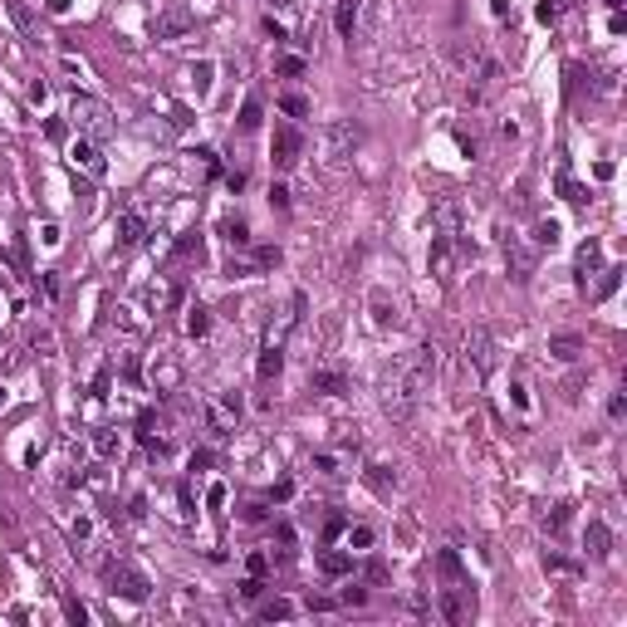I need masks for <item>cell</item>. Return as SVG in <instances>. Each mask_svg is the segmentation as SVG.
<instances>
[{
	"instance_id": "cell-56",
	"label": "cell",
	"mask_w": 627,
	"mask_h": 627,
	"mask_svg": "<svg viewBox=\"0 0 627 627\" xmlns=\"http://www.w3.org/2000/svg\"><path fill=\"white\" fill-rule=\"evenodd\" d=\"M0 407H6V387H0Z\"/></svg>"
},
{
	"instance_id": "cell-53",
	"label": "cell",
	"mask_w": 627,
	"mask_h": 627,
	"mask_svg": "<svg viewBox=\"0 0 627 627\" xmlns=\"http://www.w3.org/2000/svg\"><path fill=\"white\" fill-rule=\"evenodd\" d=\"M211 461H216V456H211V451H191V471H206Z\"/></svg>"
},
{
	"instance_id": "cell-26",
	"label": "cell",
	"mask_w": 627,
	"mask_h": 627,
	"mask_svg": "<svg viewBox=\"0 0 627 627\" xmlns=\"http://www.w3.org/2000/svg\"><path fill=\"white\" fill-rule=\"evenodd\" d=\"M598 260H603V245L598 241H583L579 245V274H583V284H588V270H598Z\"/></svg>"
},
{
	"instance_id": "cell-24",
	"label": "cell",
	"mask_w": 627,
	"mask_h": 627,
	"mask_svg": "<svg viewBox=\"0 0 627 627\" xmlns=\"http://www.w3.org/2000/svg\"><path fill=\"white\" fill-rule=\"evenodd\" d=\"M344 534H348V554H368V549L377 544V534H373L368 525H348Z\"/></svg>"
},
{
	"instance_id": "cell-18",
	"label": "cell",
	"mask_w": 627,
	"mask_h": 627,
	"mask_svg": "<svg viewBox=\"0 0 627 627\" xmlns=\"http://www.w3.org/2000/svg\"><path fill=\"white\" fill-rule=\"evenodd\" d=\"M427 265H431V274H446V270H451V231H436V236H431Z\"/></svg>"
},
{
	"instance_id": "cell-3",
	"label": "cell",
	"mask_w": 627,
	"mask_h": 627,
	"mask_svg": "<svg viewBox=\"0 0 627 627\" xmlns=\"http://www.w3.org/2000/svg\"><path fill=\"white\" fill-rule=\"evenodd\" d=\"M201 417H206V431L216 441H225L241 422V392H221V397H206L201 402Z\"/></svg>"
},
{
	"instance_id": "cell-51",
	"label": "cell",
	"mask_w": 627,
	"mask_h": 627,
	"mask_svg": "<svg viewBox=\"0 0 627 627\" xmlns=\"http://www.w3.org/2000/svg\"><path fill=\"white\" fill-rule=\"evenodd\" d=\"M534 15H539V20H544V25H549V20H554V15H559V0H539V10H534Z\"/></svg>"
},
{
	"instance_id": "cell-4",
	"label": "cell",
	"mask_w": 627,
	"mask_h": 627,
	"mask_svg": "<svg viewBox=\"0 0 627 627\" xmlns=\"http://www.w3.org/2000/svg\"><path fill=\"white\" fill-rule=\"evenodd\" d=\"M103 579H108V588H113V593H118V598H128V603H142V598H147V588H152V583L138 574V568H133V563H123V559L103 563Z\"/></svg>"
},
{
	"instance_id": "cell-10",
	"label": "cell",
	"mask_w": 627,
	"mask_h": 627,
	"mask_svg": "<svg viewBox=\"0 0 627 627\" xmlns=\"http://www.w3.org/2000/svg\"><path fill=\"white\" fill-rule=\"evenodd\" d=\"M583 554H588V559H608V554H612V530H608L603 520H588V530H583Z\"/></svg>"
},
{
	"instance_id": "cell-12",
	"label": "cell",
	"mask_w": 627,
	"mask_h": 627,
	"mask_svg": "<svg viewBox=\"0 0 627 627\" xmlns=\"http://www.w3.org/2000/svg\"><path fill=\"white\" fill-rule=\"evenodd\" d=\"M358 20H363V0H338V10H333V30L353 39L358 35Z\"/></svg>"
},
{
	"instance_id": "cell-19",
	"label": "cell",
	"mask_w": 627,
	"mask_h": 627,
	"mask_svg": "<svg viewBox=\"0 0 627 627\" xmlns=\"http://www.w3.org/2000/svg\"><path fill=\"white\" fill-rule=\"evenodd\" d=\"M221 236H225V245L245 250V245H250V225H245L241 216H225V221H221Z\"/></svg>"
},
{
	"instance_id": "cell-30",
	"label": "cell",
	"mask_w": 627,
	"mask_h": 627,
	"mask_svg": "<svg viewBox=\"0 0 627 627\" xmlns=\"http://www.w3.org/2000/svg\"><path fill=\"white\" fill-rule=\"evenodd\" d=\"M617 279H622V270H617V265H608V270H598V290H593V299H608V294L617 290Z\"/></svg>"
},
{
	"instance_id": "cell-39",
	"label": "cell",
	"mask_w": 627,
	"mask_h": 627,
	"mask_svg": "<svg viewBox=\"0 0 627 627\" xmlns=\"http://www.w3.org/2000/svg\"><path fill=\"white\" fill-rule=\"evenodd\" d=\"M344 530H348V520H344V515H328V525H324V544L344 539Z\"/></svg>"
},
{
	"instance_id": "cell-34",
	"label": "cell",
	"mask_w": 627,
	"mask_h": 627,
	"mask_svg": "<svg viewBox=\"0 0 627 627\" xmlns=\"http://www.w3.org/2000/svg\"><path fill=\"white\" fill-rule=\"evenodd\" d=\"M279 108L290 113V118H304V113H309V98H304V93H284V98H279Z\"/></svg>"
},
{
	"instance_id": "cell-36",
	"label": "cell",
	"mask_w": 627,
	"mask_h": 627,
	"mask_svg": "<svg viewBox=\"0 0 627 627\" xmlns=\"http://www.w3.org/2000/svg\"><path fill=\"white\" fill-rule=\"evenodd\" d=\"M559 191H563L568 201H574V206H583V201H588V187H579L574 177H559Z\"/></svg>"
},
{
	"instance_id": "cell-8",
	"label": "cell",
	"mask_w": 627,
	"mask_h": 627,
	"mask_svg": "<svg viewBox=\"0 0 627 627\" xmlns=\"http://www.w3.org/2000/svg\"><path fill=\"white\" fill-rule=\"evenodd\" d=\"M358 138H363V128L353 118L328 123V157H348V147H358Z\"/></svg>"
},
{
	"instance_id": "cell-17",
	"label": "cell",
	"mask_w": 627,
	"mask_h": 627,
	"mask_svg": "<svg viewBox=\"0 0 627 627\" xmlns=\"http://www.w3.org/2000/svg\"><path fill=\"white\" fill-rule=\"evenodd\" d=\"M490 348H495V344H490V333L476 328V333L466 338V363H476V373H485V368H490Z\"/></svg>"
},
{
	"instance_id": "cell-11",
	"label": "cell",
	"mask_w": 627,
	"mask_h": 627,
	"mask_svg": "<svg viewBox=\"0 0 627 627\" xmlns=\"http://www.w3.org/2000/svg\"><path fill=\"white\" fill-rule=\"evenodd\" d=\"M583 348H588V344H583V333H554V338H549V353H554L559 363H579Z\"/></svg>"
},
{
	"instance_id": "cell-32",
	"label": "cell",
	"mask_w": 627,
	"mask_h": 627,
	"mask_svg": "<svg viewBox=\"0 0 627 627\" xmlns=\"http://www.w3.org/2000/svg\"><path fill=\"white\" fill-rule=\"evenodd\" d=\"M260 128V98H245V108H241V133H255Z\"/></svg>"
},
{
	"instance_id": "cell-5",
	"label": "cell",
	"mask_w": 627,
	"mask_h": 627,
	"mask_svg": "<svg viewBox=\"0 0 627 627\" xmlns=\"http://www.w3.org/2000/svg\"><path fill=\"white\" fill-rule=\"evenodd\" d=\"M436 612H441L451 627L471 622V612H476V593H471V583H451V588H441V593H436Z\"/></svg>"
},
{
	"instance_id": "cell-44",
	"label": "cell",
	"mask_w": 627,
	"mask_h": 627,
	"mask_svg": "<svg viewBox=\"0 0 627 627\" xmlns=\"http://www.w3.org/2000/svg\"><path fill=\"white\" fill-rule=\"evenodd\" d=\"M245 568H250L255 579H265V574H270V559H265V554H250V559H245Z\"/></svg>"
},
{
	"instance_id": "cell-27",
	"label": "cell",
	"mask_w": 627,
	"mask_h": 627,
	"mask_svg": "<svg viewBox=\"0 0 627 627\" xmlns=\"http://www.w3.org/2000/svg\"><path fill=\"white\" fill-rule=\"evenodd\" d=\"M436 225L441 231H456L461 225V201H436Z\"/></svg>"
},
{
	"instance_id": "cell-48",
	"label": "cell",
	"mask_w": 627,
	"mask_h": 627,
	"mask_svg": "<svg viewBox=\"0 0 627 627\" xmlns=\"http://www.w3.org/2000/svg\"><path fill=\"white\" fill-rule=\"evenodd\" d=\"M225 274L241 279V274H255V265H250V260H231V265H225Z\"/></svg>"
},
{
	"instance_id": "cell-1",
	"label": "cell",
	"mask_w": 627,
	"mask_h": 627,
	"mask_svg": "<svg viewBox=\"0 0 627 627\" xmlns=\"http://www.w3.org/2000/svg\"><path fill=\"white\" fill-rule=\"evenodd\" d=\"M431 373H436V344H422L402 363H387V373H382V412L392 422H407L417 412V402H422Z\"/></svg>"
},
{
	"instance_id": "cell-46",
	"label": "cell",
	"mask_w": 627,
	"mask_h": 627,
	"mask_svg": "<svg viewBox=\"0 0 627 627\" xmlns=\"http://www.w3.org/2000/svg\"><path fill=\"white\" fill-rule=\"evenodd\" d=\"M290 495H294V480H274V490H270V500H279V505H284V500H290Z\"/></svg>"
},
{
	"instance_id": "cell-35",
	"label": "cell",
	"mask_w": 627,
	"mask_h": 627,
	"mask_svg": "<svg viewBox=\"0 0 627 627\" xmlns=\"http://www.w3.org/2000/svg\"><path fill=\"white\" fill-rule=\"evenodd\" d=\"M568 515H574V505H554V515L544 520V530H549V534H563V525H568Z\"/></svg>"
},
{
	"instance_id": "cell-7",
	"label": "cell",
	"mask_w": 627,
	"mask_h": 627,
	"mask_svg": "<svg viewBox=\"0 0 627 627\" xmlns=\"http://www.w3.org/2000/svg\"><path fill=\"white\" fill-rule=\"evenodd\" d=\"M505 265H509V279H515V284H530V274H534V255L520 245V236H505Z\"/></svg>"
},
{
	"instance_id": "cell-55",
	"label": "cell",
	"mask_w": 627,
	"mask_h": 627,
	"mask_svg": "<svg viewBox=\"0 0 627 627\" xmlns=\"http://www.w3.org/2000/svg\"><path fill=\"white\" fill-rule=\"evenodd\" d=\"M603 6H608V10H622V0H603Z\"/></svg>"
},
{
	"instance_id": "cell-21",
	"label": "cell",
	"mask_w": 627,
	"mask_h": 627,
	"mask_svg": "<svg viewBox=\"0 0 627 627\" xmlns=\"http://www.w3.org/2000/svg\"><path fill=\"white\" fill-rule=\"evenodd\" d=\"M187 30H191V15L187 10H172V15L157 20V39H172V35H187Z\"/></svg>"
},
{
	"instance_id": "cell-52",
	"label": "cell",
	"mask_w": 627,
	"mask_h": 627,
	"mask_svg": "<svg viewBox=\"0 0 627 627\" xmlns=\"http://www.w3.org/2000/svg\"><path fill=\"white\" fill-rule=\"evenodd\" d=\"M206 505L221 509V505H225V485H211V490H206Z\"/></svg>"
},
{
	"instance_id": "cell-23",
	"label": "cell",
	"mask_w": 627,
	"mask_h": 627,
	"mask_svg": "<svg viewBox=\"0 0 627 627\" xmlns=\"http://www.w3.org/2000/svg\"><path fill=\"white\" fill-rule=\"evenodd\" d=\"M142 231H147V225H142V216H138V211H123V221H118V241H123V245H138V241H142Z\"/></svg>"
},
{
	"instance_id": "cell-14",
	"label": "cell",
	"mask_w": 627,
	"mask_h": 627,
	"mask_svg": "<svg viewBox=\"0 0 627 627\" xmlns=\"http://www.w3.org/2000/svg\"><path fill=\"white\" fill-rule=\"evenodd\" d=\"M368 309H373V324H377V328H397V324H402L397 304H392L382 290H373V294H368Z\"/></svg>"
},
{
	"instance_id": "cell-49",
	"label": "cell",
	"mask_w": 627,
	"mask_h": 627,
	"mask_svg": "<svg viewBox=\"0 0 627 627\" xmlns=\"http://www.w3.org/2000/svg\"><path fill=\"white\" fill-rule=\"evenodd\" d=\"M196 93H211V64H196Z\"/></svg>"
},
{
	"instance_id": "cell-31",
	"label": "cell",
	"mask_w": 627,
	"mask_h": 627,
	"mask_svg": "<svg viewBox=\"0 0 627 627\" xmlns=\"http://www.w3.org/2000/svg\"><path fill=\"white\" fill-rule=\"evenodd\" d=\"M93 451H98V456H118V451H123V436H118V431H98V436H93Z\"/></svg>"
},
{
	"instance_id": "cell-2",
	"label": "cell",
	"mask_w": 627,
	"mask_h": 627,
	"mask_svg": "<svg viewBox=\"0 0 627 627\" xmlns=\"http://www.w3.org/2000/svg\"><path fill=\"white\" fill-rule=\"evenodd\" d=\"M69 118H74V128L84 133V138H93V142H103L108 133H113V113H108V103H98V98H88V93H74V103H69Z\"/></svg>"
},
{
	"instance_id": "cell-15",
	"label": "cell",
	"mask_w": 627,
	"mask_h": 627,
	"mask_svg": "<svg viewBox=\"0 0 627 627\" xmlns=\"http://www.w3.org/2000/svg\"><path fill=\"white\" fill-rule=\"evenodd\" d=\"M363 485H368L373 495H392V490H397V471L373 461V466H363Z\"/></svg>"
},
{
	"instance_id": "cell-57",
	"label": "cell",
	"mask_w": 627,
	"mask_h": 627,
	"mask_svg": "<svg viewBox=\"0 0 627 627\" xmlns=\"http://www.w3.org/2000/svg\"><path fill=\"white\" fill-rule=\"evenodd\" d=\"M0 314H6V309H0Z\"/></svg>"
},
{
	"instance_id": "cell-33",
	"label": "cell",
	"mask_w": 627,
	"mask_h": 627,
	"mask_svg": "<svg viewBox=\"0 0 627 627\" xmlns=\"http://www.w3.org/2000/svg\"><path fill=\"white\" fill-rule=\"evenodd\" d=\"M274 74H284V79H299V74H304V59H299V54H284V59H274Z\"/></svg>"
},
{
	"instance_id": "cell-20",
	"label": "cell",
	"mask_w": 627,
	"mask_h": 627,
	"mask_svg": "<svg viewBox=\"0 0 627 627\" xmlns=\"http://www.w3.org/2000/svg\"><path fill=\"white\" fill-rule=\"evenodd\" d=\"M279 368H284V353H279V344H270V348L260 353V363H255V377L270 382V377H279Z\"/></svg>"
},
{
	"instance_id": "cell-6",
	"label": "cell",
	"mask_w": 627,
	"mask_h": 627,
	"mask_svg": "<svg viewBox=\"0 0 627 627\" xmlns=\"http://www.w3.org/2000/svg\"><path fill=\"white\" fill-rule=\"evenodd\" d=\"M299 147H304L299 128H290V123L274 128V167H279V172H290V167L299 162Z\"/></svg>"
},
{
	"instance_id": "cell-13",
	"label": "cell",
	"mask_w": 627,
	"mask_h": 627,
	"mask_svg": "<svg viewBox=\"0 0 627 627\" xmlns=\"http://www.w3.org/2000/svg\"><path fill=\"white\" fill-rule=\"evenodd\" d=\"M353 451H358V441H344V451H314V466H319L324 476H344V466H348Z\"/></svg>"
},
{
	"instance_id": "cell-43",
	"label": "cell",
	"mask_w": 627,
	"mask_h": 627,
	"mask_svg": "<svg viewBox=\"0 0 627 627\" xmlns=\"http://www.w3.org/2000/svg\"><path fill=\"white\" fill-rule=\"evenodd\" d=\"M10 15H15V25H20L25 35H35V25H30V10L20 6V0H10Z\"/></svg>"
},
{
	"instance_id": "cell-38",
	"label": "cell",
	"mask_w": 627,
	"mask_h": 627,
	"mask_svg": "<svg viewBox=\"0 0 627 627\" xmlns=\"http://www.w3.org/2000/svg\"><path fill=\"white\" fill-rule=\"evenodd\" d=\"M544 568H549V574H579V563H568V559H563V554H554V549L544 554Z\"/></svg>"
},
{
	"instance_id": "cell-29",
	"label": "cell",
	"mask_w": 627,
	"mask_h": 627,
	"mask_svg": "<svg viewBox=\"0 0 627 627\" xmlns=\"http://www.w3.org/2000/svg\"><path fill=\"white\" fill-rule=\"evenodd\" d=\"M187 333H191V338H206V333H211V314H206L201 304L187 309Z\"/></svg>"
},
{
	"instance_id": "cell-37",
	"label": "cell",
	"mask_w": 627,
	"mask_h": 627,
	"mask_svg": "<svg viewBox=\"0 0 627 627\" xmlns=\"http://www.w3.org/2000/svg\"><path fill=\"white\" fill-rule=\"evenodd\" d=\"M290 612H294V608L284 603V598H274V603H265V608H260V617H265V622H284Z\"/></svg>"
},
{
	"instance_id": "cell-28",
	"label": "cell",
	"mask_w": 627,
	"mask_h": 627,
	"mask_svg": "<svg viewBox=\"0 0 627 627\" xmlns=\"http://www.w3.org/2000/svg\"><path fill=\"white\" fill-rule=\"evenodd\" d=\"M436 563H441V579H446V583H466V579H461V559H456V549H441Z\"/></svg>"
},
{
	"instance_id": "cell-41",
	"label": "cell",
	"mask_w": 627,
	"mask_h": 627,
	"mask_svg": "<svg viewBox=\"0 0 627 627\" xmlns=\"http://www.w3.org/2000/svg\"><path fill=\"white\" fill-rule=\"evenodd\" d=\"M274 265H279V250L274 245H260L255 250V270H274Z\"/></svg>"
},
{
	"instance_id": "cell-25",
	"label": "cell",
	"mask_w": 627,
	"mask_h": 627,
	"mask_svg": "<svg viewBox=\"0 0 627 627\" xmlns=\"http://www.w3.org/2000/svg\"><path fill=\"white\" fill-rule=\"evenodd\" d=\"M559 236H563V231H559V221H549V216H544V221H534V245H539V250H554V245H559Z\"/></svg>"
},
{
	"instance_id": "cell-22",
	"label": "cell",
	"mask_w": 627,
	"mask_h": 627,
	"mask_svg": "<svg viewBox=\"0 0 627 627\" xmlns=\"http://www.w3.org/2000/svg\"><path fill=\"white\" fill-rule=\"evenodd\" d=\"M309 382H314L319 392H328V397H338V392H344V387H348V377H344V373H338V368H319V373H314Z\"/></svg>"
},
{
	"instance_id": "cell-9",
	"label": "cell",
	"mask_w": 627,
	"mask_h": 627,
	"mask_svg": "<svg viewBox=\"0 0 627 627\" xmlns=\"http://www.w3.org/2000/svg\"><path fill=\"white\" fill-rule=\"evenodd\" d=\"M69 157H74V167H84L88 177H103V172H108V162H103V152H98V142H93V138H79Z\"/></svg>"
},
{
	"instance_id": "cell-16",
	"label": "cell",
	"mask_w": 627,
	"mask_h": 627,
	"mask_svg": "<svg viewBox=\"0 0 627 627\" xmlns=\"http://www.w3.org/2000/svg\"><path fill=\"white\" fill-rule=\"evenodd\" d=\"M319 574H328V579L353 574V554H344V549H319Z\"/></svg>"
},
{
	"instance_id": "cell-40",
	"label": "cell",
	"mask_w": 627,
	"mask_h": 627,
	"mask_svg": "<svg viewBox=\"0 0 627 627\" xmlns=\"http://www.w3.org/2000/svg\"><path fill=\"white\" fill-rule=\"evenodd\" d=\"M338 603H344V608H358V603H368V588H358V583H348L344 593H338Z\"/></svg>"
},
{
	"instance_id": "cell-54",
	"label": "cell",
	"mask_w": 627,
	"mask_h": 627,
	"mask_svg": "<svg viewBox=\"0 0 627 627\" xmlns=\"http://www.w3.org/2000/svg\"><path fill=\"white\" fill-rule=\"evenodd\" d=\"M44 98H49V84H30V103H39V108H44Z\"/></svg>"
},
{
	"instance_id": "cell-45",
	"label": "cell",
	"mask_w": 627,
	"mask_h": 627,
	"mask_svg": "<svg viewBox=\"0 0 627 627\" xmlns=\"http://www.w3.org/2000/svg\"><path fill=\"white\" fill-rule=\"evenodd\" d=\"M270 206H274V211H290V191H284V187H270Z\"/></svg>"
},
{
	"instance_id": "cell-42",
	"label": "cell",
	"mask_w": 627,
	"mask_h": 627,
	"mask_svg": "<svg viewBox=\"0 0 627 627\" xmlns=\"http://www.w3.org/2000/svg\"><path fill=\"white\" fill-rule=\"evenodd\" d=\"M260 593H265V579H255V574H250V579L241 583V598H245V603H255Z\"/></svg>"
},
{
	"instance_id": "cell-50",
	"label": "cell",
	"mask_w": 627,
	"mask_h": 627,
	"mask_svg": "<svg viewBox=\"0 0 627 627\" xmlns=\"http://www.w3.org/2000/svg\"><path fill=\"white\" fill-rule=\"evenodd\" d=\"M108 387H113V373H108V368H103V373H98V377H93V397H108Z\"/></svg>"
},
{
	"instance_id": "cell-47",
	"label": "cell",
	"mask_w": 627,
	"mask_h": 627,
	"mask_svg": "<svg viewBox=\"0 0 627 627\" xmlns=\"http://www.w3.org/2000/svg\"><path fill=\"white\" fill-rule=\"evenodd\" d=\"M622 412H627V397H622V392H612V402H608V417H612V422H622Z\"/></svg>"
}]
</instances>
